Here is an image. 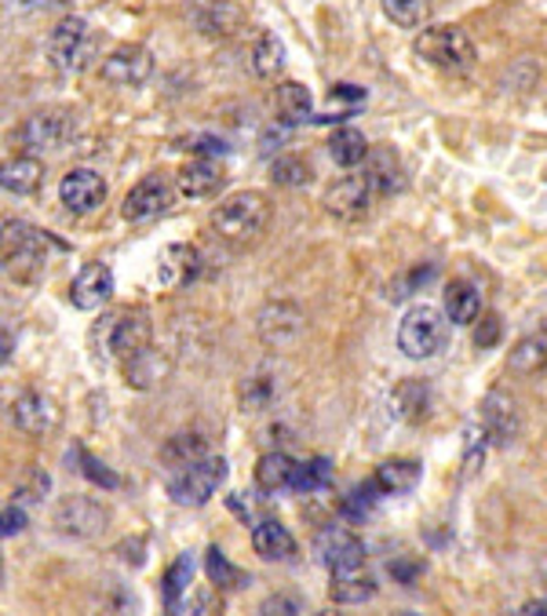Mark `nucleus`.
Instances as JSON below:
<instances>
[{
    "label": "nucleus",
    "mask_w": 547,
    "mask_h": 616,
    "mask_svg": "<svg viewBox=\"0 0 547 616\" xmlns=\"http://www.w3.org/2000/svg\"><path fill=\"white\" fill-rule=\"evenodd\" d=\"M151 339H154L151 314L143 307H121V310L103 314V321H95L89 347H92L95 365H110V361L124 365L128 358L143 355L146 347H154Z\"/></svg>",
    "instance_id": "f257e3e1"
},
{
    "label": "nucleus",
    "mask_w": 547,
    "mask_h": 616,
    "mask_svg": "<svg viewBox=\"0 0 547 616\" xmlns=\"http://www.w3.org/2000/svg\"><path fill=\"white\" fill-rule=\"evenodd\" d=\"M48 248L66 253V245L30 223H4V270L19 285H33L48 270Z\"/></svg>",
    "instance_id": "f03ea898"
},
{
    "label": "nucleus",
    "mask_w": 547,
    "mask_h": 616,
    "mask_svg": "<svg viewBox=\"0 0 547 616\" xmlns=\"http://www.w3.org/2000/svg\"><path fill=\"white\" fill-rule=\"evenodd\" d=\"M413 55L424 66L450 73V78H464L475 70V44L460 27H424L413 37Z\"/></svg>",
    "instance_id": "7ed1b4c3"
},
{
    "label": "nucleus",
    "mask_w": 547,
    "mask_h": 616,
    "mask_svg": "<svg viewBox=\"0 0 547 616\" xmlns=\"http://www.w3.org/2000/svg\"><path fill=\"white\" fill-rule=\"evenodd\" d=\"M270 223V201L259 191H238L223 197L213 208V230L230 245H248L267 230Z\"/></svg>",
    "instance_id": "20e7f679"
},
{
    "label": "nucleus",
    "mask_w": 547,
    "mask_h": 616,
    "mask_svg": "<svg viewBox=\"0 0 547 616\" xmlns=\"http://www.w3.org/2000/svg\"><path fill=\"white\" fill-rule=\"evenodd\" d=\"M95 52H99V37L92 30V22L81 16L59 19L52 33H48V62L59 73H84L92 66Z\"/></svg>",
    "instance_id": "39448f33"
},
{
    "label": "nucleus",
    "mask_w": 547,
    "mask_h": 616,
    "mask_svg": "<svg viewBox=\"0 0 547 616\" xmlns=\"http://www.w3.org/2000/svg\"><path fill=\"white\" fill-rule=\"evenodd\" d=\"M445 343H450V318H445V310L438 307L420 304L405 314L402 325H398V347H402V355L413 361L434 358L438 350H445Z\"/></svg>",
    "instance_id": "423d86ee"
},
{
    "label": "nucleus",
    "mask_w": 547,
    "mask_h": 616,
    "mask_svg": "<svg viewBox=\"0 0 547 616\" xmlns=\"http://www.w3.org/2000/svg\"><path fill=\"white\" fill-rule=\"evenodd\" d=\"M227 460L223 456H202L197 463H190V468H179L172 471L168 478V496L176 500L179 507H205L208 500H213L219 493V485L227 482Z\"/></svg>",
    "instance_id": "0eeeda50"
},
{
    "label": "nucleus",
    "mask_w": 547,
    "mask_h": 616,
    "mask_svg": "<svg viewBox=\"0 0 547 616\" xmlns=\"http://www.w3.org/2000/svg\"><path fill=\"white\" fill-rule=\"evenodd\" d=\"M256 332L267 350H289L307 332V314L296 304H285V299L281 304H267L256 318Z\"/></svg>",
    "instance_id": "6e6552de"
},
{
    "label": "nucleus",
    "mask_w": 547,
    "mask_h": 616,
    "mask_svg": "<svg viewBox=\"0 0 547 616\" xmlns=\"http://www.w3.org/2000/svg\"><path fill=\"white\" fill-rule=\"evenodd\" d=\"M478 423H482V434H486L489 445L507 449L522 434L518 401L507 391H500V387H493V391L482 398V405H478Z\"/></svg>",
    "instance_id": "1a4fd4ad"
},
{
    "label": "nucleus",
    "mask_w": 547,
    "mask_h": 616,
    "mask_svg": "<svg viewBox=\"0 0 547 616\" xmlns=\"http://www.w3.org/2000/svg\"><path fill=\"white\" fill-rule=\"evenodd\" d=\"M172 197H176L172 175L168 172H151V175H143V179L128 191V197H124V205H121V216L128 219V223L157 219L161 212H168Z\"/></svg>",
    "instance_id": "9d476101"
},
{
    "label": "nucleus",
    "mask_w": 547,
    "mask_h": 616,
    "mask_svg": "<svg viewBox=\"0 0 547 616\" xmlns=\"http://www.w3.org/2000/svg\"><path fill=\"white\" fill-rule=\"evenodd\" d=\"M73 113L70 110H41L22 124L19 140L30 154H59L62 146L73 140Z\"/></svg>",
    "instance_id": "9b49d317"
},
{
    "label": "nucleus",
    "mask_w": 547,
    "mask_h": 616,
    "mask_svg": "<svg viewBox=\"0 0 547 616\" xmlns=\"http://www.w3.org/2000/svg\"><path fill=\"white\" fill-rule=\"evenodd\" d=\"M55 530L66 533V536H78V540H92L106 530L110 522V507L99 504L95 496H62L59 507L52 514Z\"/></svg>",
    "instance_id": "f8f14e48"
},
{
    "label": "nucleus",
    "mask_w": 547,
    "mask_h": 616,
    "mask_svg": "<svg viewBox=\"0 0 547 616\" xmlns=\"http://www.w3.org/2000/svg\"><path fill=\"white\" fill-rule=\"evenodd\" d=\"M372 197H376V191L369 186L365 175H347V179L332 183L326 197H321V205H326V212L332 219L340 223H358L369 216L372 208Z\"/></svg>",
    "instance_id": "ddd939ff"
},
{
    "label": "nucleus",
    "mask_w": 547,
    "mask_h": 616,
    "mask_svg": "<svg viewBox=\"0 0 547 616\" xmlns=\"http://www.w3.org/2000/svg\"><path fill=\"white\" fill-rule=\"evenodd\" d=\"M154 55L143 44H121L103 59V81L114 88H140L151 81Z\"/></svg>",
    "instance_id": "4468645a"
},
{
    "label": "nucleus",
    "mask_w": 547,
    "mask_h": 616,
    "mask_svg": "<svg viewBox=\"0 0 547 616\" xmlns=\"http://www.w3.org/2000/svg\"><path fill=\"white\" fill-rule=\"evenodd\" d=\"M59 201L66 205V212H73V216H89V212H95L106 201L103 175L92 172V168L66 172L62 175V183H59Z\"/></svg>",
    "instance_id": "2eb2a0df"
},
{
    "label": "nucleus",
    "mask_w": 547,
    "mask_h": 616,
    "mask_svg": "<svg viewBox=\"0 0 547 616\" xmlns=\"http://www.w3.org/2000/svg\"><path fill=\"white\" fill-rule=\"evenodd\" d=\"M314 551H318V562L326 565L329 573L351 569V565H365V544L351 530H343V525L321 530L314 540Z\"/></svg>",
    "instance_id": "dca6fc26"
},
{
    "label": "nucleus",
    "mask_w": 547,
    "mask_h": 616,
    "mask_svg": "<svg viewBox=\"0 0 547 616\" xmlns=\"http://www.w3.org/2000/svg\"><path fill=\"white\" fill-rule=\"evenodd\" d=\"M114 296V270L106 263H84L78 270V278L70 285V299L78 310H103Z\"/></svg>",
    "instance_id": "f3484780"
},
{
    "label": "nucleus",
    "mask_w": 547,
    "mask_h": 616,
    "mask_svg": "<svg viewBox=\"0 0 547 616\" xmlns=\"http://www.w3.org/2000/svg\"><path fill=\"white\" fill-rule=\"evenodd\" d=\"M202 248L197 245H168L157 256V281L165 288H186L202 278Z\"/></svg>",
    "instance_id": "a211bd4d"
},
{
    "label": "nucleus",
    "mask_w": 547,
    "mask_h": 616,
    "mask_svg": "<svg viewBox=\"0 0 547 616\" xmlns=\"http://www.w3.org/2000/svg\"><path fill=\"white\" fill-rule=\"evenodd\" d=\"M11 420H16V427L22 434H48V431H55L59 409L48 394L27 391V394H19L16 401H11Z\"/></svg>",
    "instance_id": "6ab92c4d"
},
{
    "label": "nucleus",
    "mask_w": 547,
    "mask_h": 616,
    "mask_svg": "<svg viewBox=\"0 0 547 616\" xmlns=\"http://www.w3.org/2000/svg\"><path fill=\"white\" fill-rule=\"evenodd\" d=\"M176 186L183 197H213L227 186V172L216 157H197L176 175Z\"/></svg>",
    "instance_id": "aec40b11"
},
{
    "label": "nucleus",
    "mask_w": 547,
    "mask_h": 616,
    "mask_svg": "<svg viewBox=\"0 0 547 616\" xmlns=\"http://www.w3.org/2000/svg\"><path fill=\"white\" fill-rule=\"evenodd\" d=\"M376 595V576L365 565H351V569H336L329 584V598L336 606H362Z\"/></svg>",
    "instance_id": "412c9836"
},
{
    "label": "nucleus",
    "mask_w": 547,
    "mask_h": 616,
    "mask_svg": "<svg viewBox=\"0 0 547 616\" xmlns=\"http://www.w3.org/2000/svg\"><path fill=\"white\" fill-rule=\"evenodd\" d=\"M431 405H434V398L424 380H402L391 394V412L402 423H413V427L431 417Z\"/></svg>",
    "instance_id": "4be33fe9"
},
{
    "label": "nucleus",
    "mask_w": 547,
    "mask_h": 616,
    "mask_svg": "<svg viewBox=\"0 0 547 616\" xmlns=\"http://www.w3.org/2000/svg\"><path fill=\"white\" fill-rule=\"evenodd\" d=\"M252 551L267 562H289L296 555V536L278 519H264L252 525Z\"/></svg>",
    "instance_id": "5701e85b"
},
{
    "label": "nucleus",
    "mask_w": 547,
    "mask_h": 616,
    "mask_svg": "<svg viewBox=\"0 0 547 616\" xmlns=\"http://www.w3.org/2000/svg\"><path fill=\"white\" fill-rule=\"evenodd\" d=\"M365 179L376 191V197H388L405 186L402 175V161H398L394 150H369V165H365Z\"/></svg>",
    "instance_id": "b1692460"
},
{
    "label": "nucleus",
    "mask_w": 547,
    "mask_h": 616,
    "mask_svg": "<svg viewBox=\"0 0 547 616\" xmlns=\"http://www.w3.org/2000/svg\"><path fill=\"white\" fill-rule=\"evenodd\" d=\"M507 369H512L515 376H537L540 369H547V318H544V329L522 336L512 347Z\"/></svg>",
    "instance_id": "393cba45"
},
{
    "label": "nucleus",
    "mask_w": 547,
    "mask_h": 616,
    "mask_svg": "<svg viewBox=\"0 0 547 616\" xmlns=\"http://www.w3.org/2000/svg\"><path fill=\"white\" fill-rule=\"evenodd\" d=\"M41 183H44V165H41V157H37V154L8 161L4 175H0V186H4L8 194H16V197L37 194V191H41Z\"/></svg>",
    "instance_id": "a878e982"
},
{
    "label": "nucleus",
    "mask_w": 547,
    "mask_h": 616,
    "mask_svg": "<svg viewBox=\"0 0 547 616\" xmlns=\"http://www.w3.org/2000/svg\"><path fill=\"white\" fill-rule=\"evenodd\" d=\"M292 474H296V460L285 456V452H267L256 463V489L264 496H278L285 489H292Z\"/></svg>",
    "instance_id": "bb28decb"
},
{
    "label": "nucleus",
    "mask_w": 547,
    "mask_h": 616,
    "mask_svg": "<svg viewBox=\"0 0 547 616\" xmlns=\"http://www.w3.org/2000/svg\"><path fill=\"white\" fill-rule=\"evenodd\" d=\"M190 584H194V555L183 551V555L165 569V581H161V602H165L168 613L183 609V598L190 595Z\"/></svg>",
    "instance_id": "cd10ccee"
},
{
    "label": "nucleus",
    "mask_w": 547,
    "mask_h": 616,
    "mask_svg": "<svg viewBox=\"0 0 547 616\" xmlns=\"http://www.w3.org/2000/svg\"><path fill=\"white\" fill-rule=\"evenodd\" d=\"M165 372H168V361L154 347H146L143 355L124 361V383L135 387V391H151L157 380H165Z\"/></svg>",
    "instance_id": "c85d7f7f"
},
{
    "label": "nucleus",
    "mask_w": 547,
    "mask_h": 616,
    "mask_svg": "<svg viewBox=\"0 0 547 616\" xmlns=\"http://www.w3.org/2000/svg\"><path fill=\"white\" fill-rule=\"evenodd\" d=\"M248 66L256 78H278L285 66V44L270 30H259L252 48H248Z\"/></svg>",
    "instance_id": "c756f323"
},
{
    "label": "nucleus",
    "mask_w": 547,
    "mask_h": 616,
    "mask_svg": "<svg viewBox=\"0 0 547 616\" xmlns=\"http://www.w3.org/2000/svg\"><path fill=\"white\" fill-rule=\"evenodd\" d=\"M372 478H376L383 496H402V493H409V489H416L420 463L416 460H388V463H380Z\"/></svg>",
    "instance_id": "7c9ffc66"
},
{
    "label": "nucleus",
    "mask_w": 547,
    "mask_h": 616,
    "mask_svg": "<svg viewBox=\"0 0 547 616\" xmlns=\"http://www.w3.org/2000/svg\"><path fill=\"white\" fill-rule=\"evenodd\" d=\"M478 310H482V296L475 292V285L471 281H450L445 285V318H450L453 325L478 321Z\"/></svg>",
    "instance_id": "2f4dec72"
},
{
    "label": "nucleus",
    "mask_w": 547,
    "mask_h": 616,
    "mask_svg": "<svg viewBox=\"0 0 547 616\" xmlns=\"http://www.w3.org/2000/svg\"><path fill=\"white\" fill-rule=\"evenodd\" d=\"M329 154L340 168H358L369 161V143L358 129H336L329 135Z\"/></svg>",
    "instance_id": "473e14b6"
},
{
    "label": "nucleus",
    "mask_w": 547,
    "mask_h": 616,
    "mask_svg": "<svg viewBox=\"0 0 547 616\" xmlns=\"http://www.w3.org/2000/svg\"><path fill=\"white\" fill-rule=\"evenodd\" d=\"M274 106H278V117L285 124H300V121H310L314 99H310V92L300 81H285L278 84V92H274Z\"/></svg>",
    "instance_id": "72a5a7b5"
},
{
    "label": "nucleus",
    "mask_w": 547,
    "mask_h": 616,
    "mask_svg": "<svg viewBox=\"0 0 547 616\" xmlns=\"http://www.w3.org/2000/svg\"><path fill=\"white\" fill-rule=\"evenodd\" d=\"M205 573H208V581H213L216 591H241V587L252 584V576H248L245 569H238V565L223 555L216 544L205 551Z\"/></svg>",
    "instance_id": "f704fd0d"
},
{
    "label": "nucleus",
    "mask_w": 547,
    "mask_h": 616,
    "mask_svg": "<svg viewBox=\"0 0 547 616\" xmlns=\"http://www.w3.org/2000/svg\"><path fill=\"white\" fill-rule=\"evenodd\" d=\"M197 27L213 37H227L241 27V11L230 8V0H205V8H197Z\"/></svg>",
    "instance_id": "c9c22d12"
},
{
    "label": "nucleus",
    "mask_w": 547,
    "mask_h": 616,
    "mask_svg": "<svg viewBox=\"0 0 547 616\" xmlns=\"http://www.w3.org/2000/svg\"><path fill=\"white\" fill-rule=\"evenodd\" d=\"M202 456H208L205 434H176V438H168L165 449H161V460H165L172 471L190 468V463H197Z\"/></svg>",
    "instance_id": "e433bc0d"
},
{
    "label": "nucleus",
    "mask_w": 547,
    "mask_h": 616,
    "mask_svg": "<svg viewBox=\"0 0 547 616\" xmlns=\"http://www.w3.org/2000/svg\"><path fill=\"white\" fill-rule=\"evenodd\" d=\"M380 8L402 30H420L431 19V0H380Z\"/></svg>",
    "instance_id": "4c0bfd02"
},
{
    "label": "nucleus",
    "mask_w": 547,
    "mask_h": 616,
    "mask_svg": "<svg viewBox=\"0 0 547 616\" xmlns=\"http://www.w3.org/2000/svg\"><path fill=\"white\" fill-rule=\"evenodd\" d=\"M332 482V463L326 456H310L303 463H296L292 474V489L296 493H321Z\"/></svg>",
    "instance_id": "58836bf2"
},
{
    "label": "nucleus",
    "mask_w": 547,
    "mask_h": 616,
    "mask_svg": "<svg viewBox=\"0 0 547 616\" xmlns=\"http://www.w3.org/2000/svg\"><path fill=\"white\" fill-rule=\"evenodd\" d=\"M383 500V493H380V485H376V478H369V482H362V485H354L351 493L343 496V504H340V511H343V519H351V522H362L365 514L376 507Z\"/></svg>",
    "instance_id": "ea45409f"
},
{
    "label": "nucleus",
    "mask_w": 547,
    "mask_h": 616,
    "mask_svg": "<svg viewBox=\"0 0 547 616\" xmlns=\"http://www.w3.org/2000/svg\"><path fill=\"white\" fill-rule=\"evenodd\" d=\"M73 456H78V463H81V474L89 478V482H95V485H103V489H121V478L106 468L103 460H95L89 449H73Z\"/></svg>",
    "instance_id": "a19ab883"
},
{
    "label": "nucleus",
    "mask_w": 547,
    "mask_h": 616,
    "mask_svg": "<svg viewBox=\"0 0 547 616\" xmlns=\"http://www.w3.org/2000/svg\"><path fill=\"white\" fill-rule=\"evenodd\" d=\"M270 179L278 186H307L310 179V165L300 157H278L270 165Z\"/></svg>",
    "instance_id": "79ce46f5"
},
{
    "label": "nucleus",
    "mask_w": 547,
    "mask_h": 616,
    "mask_svg": "<svg viewBox=\"0 0 547 616\" xmlns=\"http://www.w3.org/2000/svg\"><path fill=\"white\" fill-rule=\"evenodd\" d=\"M274 398V383H267L264 376H245L241 383V405L245 412H264Z\"/></svg>",
    "instance_id": "37998d69"
},
{
    "label": "nucleus",
    "mask_w": 547,
    "mask_h": 616,
    "mask_svg": "<svg viewBox=\"0 0 547 616\" xmlns=\"http://www.w3.org/2000/svg\"><path fill=\"white\" fill-rule=\"evenodd\" d=\"M500 336H504V318H500V314H486V318L478 321V329H475V347L489 350V347L500 343Z\"/></svg>",
    "instance_id": "c03bdc74"
},
{
    "label": "nucleus",
    "mask_w": 547,
    "mask_h": 616,
    "mask_svg": "<svg viewBox=\"0 0 547 616\" xmlns=\"http://www.w3.org/2000/svg\"><path fill=\"white\" fill-rule=\"evenodd\" d=\"M486 434H475V431H471L467 434V449H464V478H471V474H475L478 468H482V460H486Z\"/></svg>",
    "instance_id": "a18cd8bd"
},
{
    "label": "nucleus",
    "mask_w": 547,
    "mask_h": 616,
    "mask_svg": "<svg viewBox=\"0 0 547 616\" xmlns=\"http://www.w3.org/2000/svg\"><path fill=\"white\" fill-rule=\"evenodd\" d=\"M388 569H391V576L398 584H413L416 576L424 573V562H420V558H394Z\"/></svg>",
    "instance_id": "49530a36"
},
{
    "label": "nucleus",
    "mask_w": 547,
    "mask_h": 616,
    "mask_svg": "<svg viewBox=\"0 0 547 616\" xmlns=\"http://www.w3.org/2000/svg\"><path fill=\"white\" fill-rule=\"evenodd\" d=\"M190 143L194 146H186V150H194V154H202V157H227L230 154V146L216 140V135H194Z\"/></svg>",
    "instance_id": "de8ad7c7"
},
{
    "label": "nucleus",
    "mask_w": 547,
    "mask_h": 616,
    "mask_svg": "<svg viewBox=\"0 0 547 616\" xmlns=\"http://www.w3.org/2000/svg\"><path fill=\"white\" fill-rule=\"evenodd\" d=\"M27 530V511H22V500L4 507V536H16Z\"/></svg>",
    "instance_id": "09e8293b"
},
{
    "label": "nucleus",
    "mask_w": 547,
    "mask_h": 616,
    "mask_svg": "<svg viewBox=\"0 0 547 616\" xmlns=\"http://www.w3.org/2000/svg\"><path fill=\"white\" fill-rule=\"evenodd\" d=\"M431 278H434V267H427V270H424V267H416V270L405 278V285H394V288H391V299H405V296H409V288H416L420 281H431Z\"/></svg>",
    "instance_id": "8fccbe9b"
},
{
    "label": "nucleus",
    "mask_w": 547,
    "mask_h": 616,
    "mask_svg": "<svg viewBox=\"0 0 547 616\" xmlns=\"http://www.w3.org/2000/svg\"><path fill=\"white\" fill-rule=\"evenodd\" d=\"M329 99H332V103H336V99H340V103H365V88H354V84H332Z\"/></svg>",
    "instance_id": "3c124183"
},
{
    "label": "nucleus",
    "mask_w": 547,
    "mask_h": 616,
    "mask_svg": "<svg viewBox=\"0 0 547 616\" xmlns=\"http://www.w3.org/2000/svg\"><path fill=\"white\" fill-rule=\"evenodd\" d=\"M274 609H281V613H300V606H296L292 598H285V595H274V598L264 602V606H259V613H274Z\"/></svg>",
    "instance_id": "603ef678"
},
{
    "label": "nucleus",
    "mask_w": 547,
    "mask_h": 616,
    "mask_svg": "<svg viewBox=\"0 0 547 616\" xmlns=\"http://www.w3.org/2000/svg\"><path fill=\"white\" fill-rule=\"evenodd\" d=\"M522 613H526V616H533V613H547V598H533V602H526V606H522Z\"/></svg>",
    "instance_id": "864d4df0"
},
{
    "label": "nucleus",
    "mask_w": 547,
    "mask_h": 616,
    "mask_svg": "<svg viewBox=\"0 0 547 616\" xmlns=\"http://www.w3.org/2000/svg\"><path fill=\"white\" fill-rule=\"evenodd\" d=\"M11 361V332L4 329V365Z\"/></svg>",
    "instance_id": "5fc2aeb1"
}]
</instances>
